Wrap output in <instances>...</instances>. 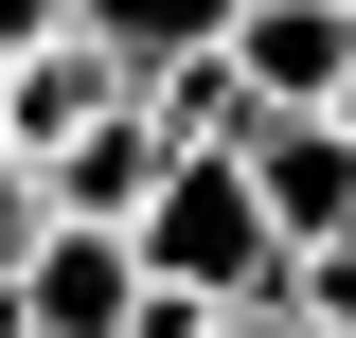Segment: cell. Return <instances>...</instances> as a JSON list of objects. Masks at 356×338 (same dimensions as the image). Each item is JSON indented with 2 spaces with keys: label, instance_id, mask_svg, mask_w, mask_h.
I'll use <instances>...</instances> for the list:
<instances>
[{
  "label": "cell",
  "instance_id": "1",
  "mask_svg": "<svg viewBox=\"0 0 356 338\" xmlns=\"http://www.w3.org/2000/svg\"><path fill=\"white\" fill-rule=\"evenodd\" d=\"M143 267L161 285H214V303H285V214H267V178H250V143H178V178L143 196Z\"/></svg>",
  "mask_w": 356,
  "mask_h": 338
},
{
  "label": "cell",
  "instance_id": "2",
  "mask_svg": "<svg viewBox=\"0 0 356 338\" xmlns=\"http://www.w3.org/2000/svg\"><path fill=\"white\" fill-rule=\"evenodd\" d=\"M125 303H143V232L125 214H54L36 267L0 285V338H125Z\"/></svg>",
  "mask_w": 356,
  "mask_h": 338
},
{
  "label": "cell",
  "instance_id": "3",
  "mask_svg": "<svg viewBox=\"0 0 356 338\" xmlns=\"http://www.w3.org/2000/svg\"><path fill=\"white\" fill-rule=\"evenodd\" d=\"M250 178L285 214V250H339L356 232V125L339 107H250Z\"/></svg>",
  "mask_w": 356,
  "mask_h": 338
},
{
  "label": "cell",
  "instance_id": "4",
  "mask_svg": "<svg viewBox=\"0 0 356 338\" xmlns=\"http://www.w3.org/2000/svg\"><path fill=\"white\" fill-rule=\"evenodd\" d=\"M36 178H54V214H125V232H143V196L178 178V125H161V107L125 89L107 125H72V143H36Z\"/></svg>",
  "mask_w": 356,
  "mask_h": 338
},
{
  "label": "cell",
  "instance_id": "5",
  "mask_svg": "<svg viewBox=\"0 0 356 338\" xmlns=\"http://www.w3.org/2000/svg\"><path fill=\"white\" fill-rule=\"evenodd\" d=\"M232 72H250L267 107H339L356 89V0H250V18H232Z\"/></svg>",
  "mask_w": 356,
  "mask_h": 338
},
{
  "label": "cell",
  "instance_id": "6",
  "mask_svg": "<svg viewBox=\"0 0 356 338\" xmlns=\"http://www.w3.org/2000/svg\"><path fill=\"white\" fill-rule=\"evenodd\" d=\"M125 89H143V72H125V54H107V36L72 18V36H36L18 72H0V125H18V143H72V125H107Z\"/></svg>",
  "mask_w": 356,
  "mask_h": 338
},
{
  "label": "cell",
  "instance_id": "7",
  "mask_svg": "<svg viewBox=\"0 0 356 338\" xmlns=\"http://www.w3.org/2000/svg\"><path fill=\"white\" fill-rule=\"evenodd\" d=\"M72 18L125 54V72H178V54H232V18H250V0H72Z\"/></svg>",
  "mask_w": 356,
  "mask_h": 338
},
{
  "label": "cell",
  "instance_id": "8",
  "mask_svg": "<svg viewBox=\"0 0 356 338\" xmlns=\"http://www.w3.org/2000/svg\"><path fill=\"white\" fill-rule=\"evenodd\" d=\"M143 107H161L178 143H250V107H267V89L232 72V54H178V72H143Z\"/></svg>",
  "mask_w": 356,
  "mask_h": 338
},
{
  "label": "cell",
  "instance_id": "9",
  "mask_svg": "<svg viewBox=\"0 0 356 338\" xmlns=\"http://www.w3.org/2000/svg\"><path fill=\"white\" fill-rule=\"evenodd\" d=\"M36 232H54V178H36V143L0 125V285H18V267H36Z\"/></svg>",
  "mask_w": 356,
  "mask_h": 338
},
{
  "label": "cell",
  "instance_id": "10",
  "mask_svg": "<svg viewBox=\"0 0 356 338\" xmlns=\"http://www.w3.org/2000/svg\"><path fill=\"white\" fill-rule=\"evenodd\" d=\"M285 303H303L321 338H356V232H339V250H303V267H285Z\"/></svg>",
  "mask_w": 356,
  "mask_h": 338
},
{
  "label": "cell",
  "instance_id": "11",
  "mask_svg": "<svg viewBox=\"0 0 356 338\" xmlns=\"http://www.w3.org/2000/svg\"><path fill=\"white\" fill-rule=\"evenodd\" d=\"M125 338H214V285H161V267H143V303H125Z\"/></svg>",
  "mask_w": 356,
  "mask_h": 338
},
{
  "label": "cell",
  "instance_id": "12",
  "mask_svg": "<svg viewBox=\"0 0 356 338\" xmlns=\"http://www.w3.org/2000/svg\"><path fill=\"white\" fill-rule=\"evenodd\" d=\"M214 338H321L303 303H214Z\"/></svg>",
  "mask_w": 356,
  "mask_h": 338
},
{
  "label": "cell",
  "instance_id": "13",
  "mask_svg": "<svg viewBox=\"0 0 356 338\" xmlns=\"http://www.w3.org/2000/svg\"><path fill=\"white\" fill-rule=\"evenodd\" d=\"M339 125H356V89H339Z\"/></svg>",
  "mask_w": 356,
  "mask_h": 338
},
{
  "label": "cell",
  "instance_id": "14",
  "mask_svg": "<svg viewBox=\"0 0 356 338\" xmlns=\"http://www.w3.org/2000/svg\"><path fill=\"white\" fill-rule=\"evenodd\" d=\"M0 72H18V54H0Z\"/></svg>",
  "mask_w": 356,
  "mask_h": 338
}]
</instances>
